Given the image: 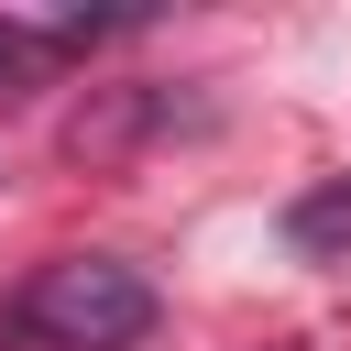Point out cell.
Returning <instances> with one entry per match:
<instances>
[{
	"label": "cell",
	"mask_w": 351,
	"mask_h": 351,
	"mask_svg": "<svg viewBox=\"0 0 351 351\" xmlns=\"http://www.w3.org/2000/svg\"><path fill=\"white\" fill-rule=\"evenodd\" d=\"M285 241H296L307 263H340V252H351V176H340V186H307V197L285 208Z\"/></svg>",
	"instance_id": "cell-2"
},
{
	"label": "cell",
	"mask_w": 351,
	"mask_h": 351,
	"mask_svg": "<svg viewBox=\"0 0 351 351\" xmlns=\"http://www.w3.org/2000/svg\"><path fill=\"white\" fill-rule=\"evenodd\" d=\"M22 351H132L143 329H154V285L132 274V263H110V252H55L22 296H11V318H0Z\"/></svg>",
	"instance_id": "cell-1"
}]
</instances>
